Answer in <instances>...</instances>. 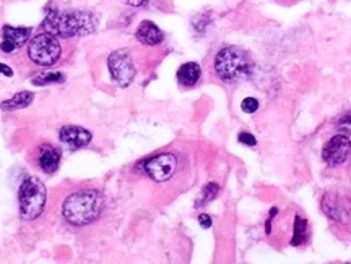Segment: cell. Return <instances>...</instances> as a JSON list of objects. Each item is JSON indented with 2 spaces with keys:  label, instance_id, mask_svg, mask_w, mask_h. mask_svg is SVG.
Listing matches in <instances>:
<instances>
[{
  "label": "cell",
  "instance_id": "10",
  "mask_svg": "<svg viewBox=\"0 0 351 264\" xmlns=\"http://www.w3.org/2000/svg\"><path fill=\"white\" fill-rule=\"evenodd\" d=\"M60 142L64 144H67L70 149H78L83 146H88L91 143V133L82 127H75V125H69L64 127L59 133Z\"/></svg>",
  "mask_w": 351,
  "mask_h": 264
},
{
  "label": "cell",
  "instance_id": "22",
  "mask_svg": "<svg viewBox=\"0 0 351 264\" xmlns=\"http://www.w3.org/2000/svg\"><path fill=\"white\" fill-rule=\"evenodd\" d=\"M125 2L130 3V5H134V7H143V5H147L148 0H125Z\"/></svg>",
  "mask_w": 351,
  "mask_h": 264
},
{
  "label": "cell",
  "instance_id": "8",
  "mask_svg": "<svg viewBox=\"0 0 351 264\" xmlns=\"http://www.w3.org/2000/svg\"><path fill=\"white\" fill-rule=\"evenodd\" d=\"M351 154V140L346 135H335L324 146L322 157L327 166L337 167L348 159Z\"/></svg>",
  "mask_w": 351,
  "mask_h": 264
},
{
  "label": "cell",
  "instance_id": "15",
  "mask_svg": "<svg viewBox=\"0 0 351 264\" xmlns=\"http://www.w3.org/2000/svg\"><path fill=\"white\" fill-rule=\"evenodd\" d=\"M64 81V75L62 73H57V72H44L36 75V78H33V85L36 86H44L47 83H60Z\"/></svg>",
  "mask_w": 351,
  "mask_h": 264
},
{
  "label": "cell",
  "instance_id": "9",
  "mask_svg": "<svg viewBox=\"0 0 351 264\" xmlns=\"http://www.w3.org/2000/svg\"><path fill=\"white\" fill-rule=\"evenodd\" d=\"M32 28H13V26H3L2 29V44H0V51L3 54H13L16 49L23 47L32 36Z\"/></svg>",
  "mask_w": 351,
  "mask_h": 264
},
{
  "label": "cell",
  "instance_id": "20",
  "mask_svg": "<svg viewBox=\"0 0 351 264\" xmlns=\"http://www.w3.org/2000/svg\"><path fill=\"white\" fill-rule=\"evenodd\" d=\"M199 222H200V226L204 227V228L212 227V217H210L208 214H202L200 217H199Z\"/></svg>",
  "mask_w": 351,
  "mask_h": 264
},
{
  "label": "cell",
  "instance_id": "19",
  "mask_svg": "<svg viewBox=\"0 0 351 264\" xmlns=\"http://www.w3.org/2000/svg\"><path fill=\"white\" fill-rule=\"evenodd\" d=\"M239 142L245 144V146H256V144H257V140L254 138L251 133H245V131L239 133Z\"/></svg>",
  "mask_w": 351,
  "mask_h": 264
},
{
  "label": "cell",
  "instance_id": "17",
  "mask_svg": "<svg viewBox=\"0 0 351 264\" xmlns=\"http://www.w3.org/2000/svg\"><path fill=\"white\" fill-rule=\"evenodd\" d=\"M241 109H243V111H244L245 114H254V112H257V109H258V101H257L256 98H245V99L243 101V104H241Z\"/></svg>",
  "mask_w": 351,
  "mask_h": 264
},
{
  "label": "cell",
  "instance_id": "16",
  "mask_svg": "<svg viewBox=\"0 0 351 264\" xmlns=\"http://www.w3.org/2000/svg\"><path fill=\"white\" fill-rule=\"evenodd\" d=\"M218 192H219V187H218L217 183L212 182V183L205 185V188H204V190H202L200 200L197 201V208H200V206L207 204L208 201L215 200V198H217V195H218Z\"/></svg>",
  "mask_w": 351,
  "mask_h": 264
},
{
  "label": "cell",
  "instance_id": "5",
  "mask_svg": "<svg viewBox=\"0 0 351 264\" xmlns=\"http://www.w3.org/2000/svg\"><path fill=\"white\" fill-rule=\"evenodd\" d=\"M62 49L56 36L49 33H43L34 36L29 41L28 57L33 64L41 65V67H52L60 59Z\"/></svg>",
  "mask_w": 351,
  "mask_h": 264
},
{
  "label": "cell",
  "instance_id": "18",
  "mask_svg": "<svg viewBox=\"0 0 351 264\" xmlns=\"http://www.w3.org/2000/svg\"><path fill=\"white\" fill-rule=\"evenodd\" d=\"M339 129H340L341 131H345V133L351 135V112H350V114H346L345 117H341V118H340V122H339Z\"/></svg>",
  "mask_w": 351,
  "mask_h": 264
},
{
  "label": "cell",
  "instance_id": "21",
  "mask_svg": "<svg viewBox=\"0 0 351 264\" xmlns=\"http://www.w3.org/2000/svg\"><path fill=\"white\" fill-rule=\"evenodd\" d=\"M0 73H2L3 77H7V78L13 77V70L5 64H0Z\"/></svg>",
  "mask_w": 351,
  "mask_h": 264
},
{
  "label": "cell",
  "instance_id": "3",
  "mask_svg": "<svg viewBox=\"0 0 351 264\" xmlns=\"http://www.w3.org/2000/svg\"><path fill=\"white\" fill-rule=\"evenodd\" d=\"M254 64L247 52L230 46L221 49L215 57V72L223 81L234 83L252 73Z\"/></svg>",
  "mask_w": 351,
  "mask_h": 264
},
{
  "label": "cell",
  "instance_id": "2",
  "mask_svg": "<svg viewBox=\"0 0 351 264\" xmlns=\"http://www.w3.org/2000/svg\"><path fill=\"white\" fill-rule=\"evenodd\" d=\"M95 23V16L83 10L51 12L43 21V29L56 38H73L93 33Z\"/></svg>",
  "mask_w": 351,
  "mask_h": 264
},
{
  "label": "cell",
  "instance_id": "4",
  "mask_svg": "<svg viewBox=\"0 0 351 264\" xmlns=\"http://www.w3.org/2000/svg\"><path fill=\"white\" fill-rule=\"evenodd\" d=\"M47 201V190L41 180L28 177L23 180L19 193L20 217L25 221H34L43 214Z\"/></svg>",
  "mask_w": 351,
  "mask_h": 264
},
{
  "label": "cell",
  "instance_id": "13",
  "mask_svg": "<svg viewBox=\"0 0 351 264\" xmlns=\"http://www.w3.org/2000/svg\"><path fill=\"white\" fill-rule=\"evenodd\" d=\"M202 77V68L195 62H187L178 70V81L184 88H192L199 83Z\"/></svg>",
  "mask_w": 351,
  "mask_h": 264
},
{
  "label": "cell",
  "instance_id": "1",
  "mask_svg": "<svg viewBox=\"0 0 351 264\" xmlns=\"http://www.w3.org/2000/svg\"><path fill=\"white\" fill-rule=\"evenodd\" d=\"M104 209V196L98 190H80L64 201L62 215L69 224L85 227L95 222Z\"/></svg>",
  "mask_w": 351,
  "mask_h": 264
},
{
  "label": "cell",
  "instance_id": "14",
  "mask_svg": "<svg viewBox=\"0 0 351 264\" xmlns=\"http://www.w3.org/2000/svg\"><path fill=\"white\" fill-rule=\"evenodd\" d=\"M33 99H34L33 92L29 91L16 92L13 98L3 101L2 105H0V109H2V111H16V109L28 107V105L33 103Z\"/></svg>",
  "mask_w": 351,
  "mask_h": 264
},
{
  "label": "cell",
  "instance_id": "7",
  "mask_svg": "<svg viewBox=\"0 0 351 264\" xmlns=\"http://www.w3.org/2000/svg\"><path fill=\"white\" fill-rule=\"evenodd\" d=\"M176 167H178V159H176L174 154L161 153L145 162L143 170L153 182L163 183L166 180L173 177L176 172Z\"/></svg>",
  "mask_w": 351,
  "mask_h": 264
},
{
  "label": "cell",
  "instance_id": "6",
  "mask_svg": "<svg viewBox=\"0 0 351 264\" xmlns=\"http://www.w3.org/2000/svg\"><path fill=\"white\" fill-rule=\"evenodd\" d=\"M108 68L114 83L121 88H127L135 78V65L129 49L114 51L108 59Z\"/></svg>",
  "mask_w": 351,
  "mask_h": 264
},
{
  "label": "cell",
  "instance_id": "11",
  "mask_svg": "<svg viewBox=\"0 0 351 264\" xmlns=\"http://www.w3.org/2000/svg\"><path fill=\"white\" fill-rule=\"evenodd\" d=\"M38 164L43 172L54 174L60 164V153L52 144H43L38 151Z\"/></svg>",
  "mask_w": 351,
  "mask_h": 264
},
{
  "label": "cell",
  "instance_id": "12",
  "mask_svg": "<svg viewBox=\"0 0 351 264\" xmlns=\"http://www.w3.org/2000/svg\"><path fill=\"white\" fill-rule=\"evenodd\" d=\"M135 36H137L138 41L145 44V46H158V44L163 42L165 39L163 31L158 28L153 21H148V20L140 23Z\"/></svg>",
  "mask_w": 351,
  "mask_h": 264
}]
</instances>
